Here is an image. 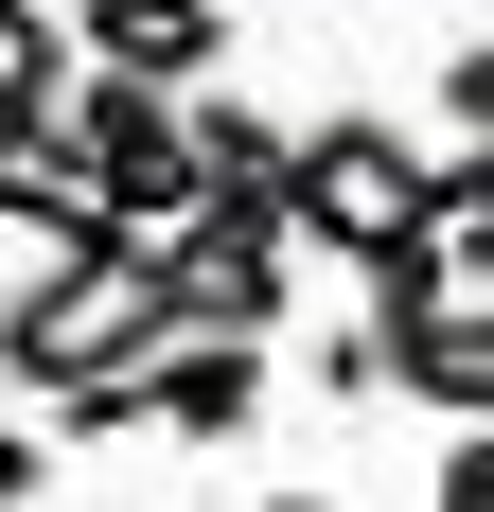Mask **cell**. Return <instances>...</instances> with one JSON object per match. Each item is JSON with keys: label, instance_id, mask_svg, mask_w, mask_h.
<instances>
[{"label": "cell", "instance_id": "6da1fadb", "mask_svg": "<svg viewBox=\"0 0 494 512\" xmlns=\"http://www.w3.org/2000/svg\"><path fill=\"white\" fill-rule=\"evenodd\" d=\"M442 230V142H406V124H371V106H318L300 124V159H283V248H318V265H371L389 248H424Z\"/></svg>", "mask_w": 494, "mask_h": 512}, {"label": "cell", "instance_id": "7a4b0ae2", "mask_svg": "<svg viewBox=\"0 0 494 512\" xmlns=\"http://www.w3.org/2000/svg\"><path fill=\"white\" fill-rule=\"evenodd\" d=\"M53 159L106 195V230H124V248H159V230H195V212H212V195H195V142H177V106H159V89H124V71H71Z\"/></svg>", "mask_w": 494, "mask_h": 512}, {"label": "cell", "instance_id": "3957f363", "mask_svg": "<svg viewBox=\"0 0 494 512\" xmlns=\"http://www.w3.org/2000/svg\"><path fill=\"white\" fill-rule=\"evenodd\" d=\"M159 301H177V336H283V301H300V248H283V212L265 195H212L195 230H159Z\"/></svg>", "mask_w": 494, "mask_h": 512}, {"label": "cell", "instance_id": "277c9868", "mask_svg": "<svg viewBox=\"0 0 494 512\" xmlns=\"http://www.w3.org/2000/svg\"><path fill=\"white\" fill-rule=\"evenodd\" d=\"M71 53L124 71V89H159V106H195L230 71V0H71Z\"/></svg>", "mask_w": 494, "mask_h": 512}, {"label": "cell", "instance_id": "5b68a950", "mask_svg": "<svg viewBox=\"0 0 494 512\" xmlns=\"http://www.w3.org/2000/svg\"><path fill=\"white\" fill-rule=\"evenodd\" d=\"M389 389H406V407H442V424H494V301L406 318V336H389Z\"/></svg>", "mask_w": 494, "mask_h": 512}, {"label": "cell", "instance_id": "8992f818", "mask_svg": "<svg viewBox=\"0 0 494 512\" xmlns=\"http://www.w3.org/2000/svg\"><path fill=\"white\" fill-rule=\"evenodd\" d=\"M177 142H195V195H265V212H283V159H300V124H265L247 89H195V106H177Z\"/></svg>", "mask_w": 494, "mask_h": 512}, {"label": "cell", "instance_id": "52a82bcc", "mask_svg": "<svg viewBox=\"0 0 494 512\" xmlns=\"http://www.w3.org/2000/svg\"><path fill=\"white\" fill-rule=\"evenodd\" d=\"M71 71H89L71 18H53V0H0V142H36L53 106H71Z\"/></svg>", "mask_w": 494, "mask_h": 512}, {"label": "cell", "instance_id": "ba28073f", "mask_svg": "<svg viewBox=\"0 0 494 512\" xmlns=\"http://www.w3.org/2000/svg\"><path fill=\"white\" fill-rule=\"evenodd\" d=\"M442 142H459V159H494V36H477V53H442Z\"/></svg>", "mask_w": 494, "mask_h": 512}, {"label": "cell", "instance_id": "9c48e42d", "mask_svg": "<svg viewBox=\"0 0 494 512\" xmlns=\"http://www.w3.org/2000/svg\"><path fill=\"white\" fill-rule=\"evenodd\" d=\"M53 477H71V442H53V424H18V407H0V512H36Z\"/></svg>", "mask_w": 494, "mask_h": 512}, {"label": "cell", "instance_id": "30bf717a", "mask_svg": "<svg viewBox=\"0 0 494 512\" xmlns=\"http://www.w3.org/2000/svg\"><path fill=\"white\" fill-rule=\"evenodd\" d=\"M424 512H494V424H442V477H424Z\"/></svg>", "mask_w": 494, "mask_h": 512}, {"label": "cell", "instance_id": "8fae6325", "mask_svg": "<svg viewBox=\"0 0 494 512\" xmlns=\"http://www.w3.org/2000/svg\"><path fill=\"white\" fill-rule=\"evenodd\" d=\"M371 389H389V336H371V318H353V336H318V407H371Z\"/></svg>", "mask_w": 494, "mask_h": 512}, {"label": "cell", "instance_id": "7c38bea8", "mask_svg": "<svg viewBox=\"0 0 494 512\" xmlns=\"http://www.w3.org/2000/svg\"><path fill=\"white\" fill-rule=\"evenodd\" d=\"M247 512H336V495H318V477H283V495H247Z\"/></svg>", "mask_w": 494, "mask_h": 512}, {"label": "cell", "instance_id": "4fadbf2b", "mask_svg": "<svg viewBox=\"0 0 494 512\" xmlns=\"http://www.w3.org/2000/svg\"><path fill=\"white\" fill-rule=\"evenodd\" d=\"M353 18H406V0H353Z\"/></svg>", "mask_w": 494, "mask_h": 512}, {"label": "cell", "instance_id": "5bb4252c", "mask_svg": "<svg viewBox=\"0 0 494 512\" xmlns=\"http://www.w3.org/2000/svg\"><path fill=\"white\" fill-rule=\"evenodd\" d=\"M0 389H18V371H0Z\"/></svg>", "mask_w": 494, "mask_h": 512}]
</instances>
